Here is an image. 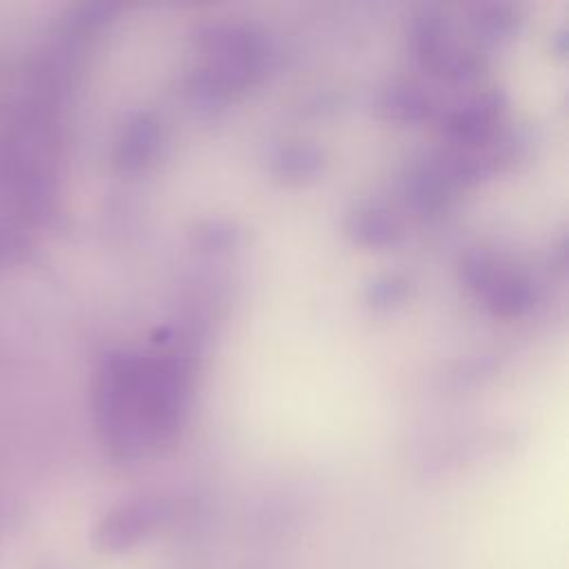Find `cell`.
<instances>
[{
	"label": "cell",
	"mask_w": 569,
	"mask_h": 569,
	"mask_svg": "<svg viewBox=\"0 0 569 569\" xmlns=\"http://www.w3.org/2000/svg\"><path fill=\"white\" fill-rule=\"evenodd\" d=\"M178 511V502L167 493H136L122 498L107 509L89 533V545L96 553L118 556L162 531Z\"/></svg>",
	"instance_id": "cell-1"
},
{
	"label": "cell",
	"mask_w": 569,
	"mask_h": 569,
	"mask_svg": "<svg viewBox=\"0 0 569 569\" xmlns=\"http://www.w3.org/2000/svg\"><path fill=\"white\" fill-rule=\"evenodd\" d=\"M24 236L20 233V229L13 222L0 220V269L4 264H11L13 260H18L20 251L24 249Z\"/></svg>",
	"instance_id": "cell-3"
},
{
	"label": "cell",
	"mask_w": 569,
	"mask_h": 569,
	"mask_svg": "<svg viewBox=\"0 0 569 569\" xmlns=\"http://www.w3.org/2000/svg\"><path fill=\"white\" fill-rule=\"evenodd\" d=\"M22 513H24V507L18 500V496L0 491V542L20 527Z\"/></svg>",
	"instance_id": "cell-2"
}]
</instances>
